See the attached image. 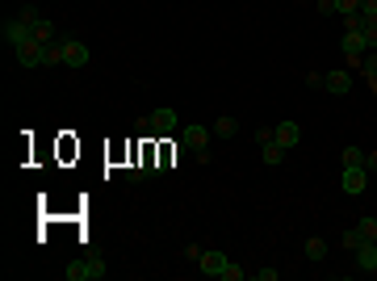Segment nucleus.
I'll return each mask as SVG.
<instances>
[{
  "label": "nucleus",
  "mask_w": 377,
  "mask_h": 281,
  "mask_svg": "<svg viewBox=\"0 0 377 281\" xmlns=\"http://www.w3.org/2000/svg\"><path fill=\"white\" fill-rule=\"evenodd\" d=\"M17 64L21 68H46V42L42 38H30L17 46Z\"/></svg>",
  "instance_id": "obj_1"
},
{
  "label": "nucleus",
  "mask_w": 377,
  "mask_h": 281,
  "mask_svg": "<svg viewBox=\"0 0 377 281\" xmlns=\"http://www.w3.org/2000/svg\"><path fill=\"white\" fill-rule=\"evenodd\" d=\"M0 34H5V42L17 50L21 42H30V38H34V26H30L26 17H13V21H5V30H0Z\"/></svg>",
  "instance_id": "obj_2"
},
{
  "label": "nucleus",
  "mask_w": 377,
  "mask_h": 281,
  "mask_svg": "<svg viewBox=\"0 0 377 281\" xmlns=\"http://www.w3.org/2000/svg\"><path fill=\"white\" fill-rule=\"evenodd\" d=\"M63 277H68V281H96V277H105V264H101V260H88V264H68V269H63Z\"/></svg>",
  "instance_id": "obj_3"
},
{
  "label": "nucleus",
  "mask_w": 377,
  "mask_h": 281,
  "mask_svg": "<svg viewBox=\"0 0 377 281\" xmlns=\"http://www.w3.org/2000/svg\"><path fill=\"white\" fill-rule=\"evenodd\" d=\"M88 59H92V55H88L84 42H76V38L63 42V64H68V68H88Z\"/></svg>",
  "instance_id": "obj_4"
},
{
  "label": "nucleus",
  "mask_w": 377,
  "mask_h": 281,
  "mask_svg": "<svg viewBox=\"0 0 377 281\" xmlns=\"http://www.w3.org/2000/svg\"><path fill=\"white\" fill-rule=\"evenodd\" d=\"M323 88H327L332 97H348V88H352V76H348L344 68H336V72H327V76H323Z\"/></svg>",
  "instance_id": "obj_5"
},
{
  "label": "nucleus",
  "mask_w": 377,
  "mask_h": 281,
  "mask_svg": "<svg viewBox=\"0 0 377 281\" xmlns=\"http://www.w3.org/2000/svg\"><path fill=\"white\" fill-rule=\"evenodd\" d=\"M365 185H369V173H365V168H344V193H348V197H360Z\"/></svg>",
  "instance_id": "obj_6"
},
{
  "label": "nucleus",
  "mask_w": 377,
  "mask_h": 281,
  "mask_svg": "<svg viewBox=\"0 0 377 281\" xmlns=\"http://www.w3.org/2000/svg\"><path fill=\"white\" fill-rule=\"evenodd\" d=\"M197 264H201V273H205V277H223L231 260H227L223 252H201V260H197Z\"/></svg>",
  "instance_id": "obj_7"
},
{
  "label": "nucleus",
  "mask_w": 377,
  "mask_h": 281,
  "mask_svg": "<svg viewBox=\"0 0 377 281\" xmlns=\"http://www.w3.org/2000/svg\"><path fill=\"white\" fill-rule=\"evenodd\" d=\"M356 269L377 273V240H365V244L356 248Z\"/></svg>",
  "instance_id": "obj_8"
},
{
  "label": "nucleus",
  "mask_w": 377,
  "mask_h": 281,
  "mask_svg": "<svg viewBox=\"0 0 377 281\" xmlns=\"http://www.w3.org/2000/svg\"><path fill=\"white\" fill-rule=\"evenodd\" d=\"M151 130L155 135H172L176 130V109H155V114H151Z\"/></svg>",
  "instance_id": "obj_9"
},
{
  "label": "nucleus",
  "mask_w": 377,
  "mask_h": 281,
  "mask_svg": "<svg viewBox=\"0 0 377 281\" xmlns=\"http://www.w3.org/2000/svg\"><path fill=\"white\" fill-rule=\"evenodd\" d=\"M273 139L289 151V147H298V139H302V130H298V122H281L277 130H273Z\"/></svg>",
  "instance_id": "obj_10"
},
{
  "label": "nucleus",
  "mask_w": 377,
  "mask_h": 281,
  "mask_svg": "<svg viewBox=\"0 0 377 281\" xmlns=\"http://www.w3.org/2000/svg\"><path fill=\"white\" fill-rule=\"evenodd\" d=\"M205 143H210V130L205 126H185V147L189 151H201Z\"/></svg>",
  "instance_id": "obj_11"
},
{
  "label": "nucleus",
  "mask_w": 377,
  "mask_h": 281,
  "mask_svg": "<svg viewBox=\"0 0 377 281\" xmlns=\"http://www.w3.org/2000/svg\"><path fill=\"white\" fill-rule=\"evenodd\" d=\"M306 256L318 264V260H327V240H323V235H310L306 240Z\"/></svg>",
  "instance_id": "obj_12"
},
{
  "label": "nucleus",
  "mask_w": 377,
  "mask_h": 281,
  "mask_svg": "<svg viewBox=\"0 0 377 281\" xmlns=\"http://www.w3.org/2000/svg\"><path fill=\"white\" fill-rule=\"evenodd\" d=\"M281 159H285V147H281L277 139H273V143H264V164H268V168H277Z\"/></svg>",
  "instance_id": "obj_13"
},
{
  "label": "nucleus",
  "mask_w": 377,
  "mask_h": 281,
  "mask_svg": "<svg viewBox=\"0 0 377 281\" xmlns=\"http://www.w3.org/2000/svg\"><path fill=\"white\" fill-rule=\"evenodd\" d=\"M34 38H42V42H55V21H50V17H42V21L34 26Z\"/></svg>",
  "instance_id": "obj_14"
},
{
  "label": "nucleus",
  "mask_w": 377,
  "mask_h": 281,
  "mask_svg": "<svg viewBox=\"0 0 377 281\" xmlns=\"http://www.w3.org/2000/svg\"><path fill=\"white\" fill-rule=\"evenodd\" d=\"M63 64V42H46V68H59Z\"/></svg>",
  "instance_id": "obj_15"
},
{
  "label": "nucleus",
  "mask_w": 377,
  "mask_h": 281,
  "mask_svg": "<svg viewBox=\"0 0 377 281\" xmlns=\"http://www.w3.org/2000/svg\"><path fill=\"white\" fill-rule=\"evenodd\" d=\"M239 130V122L235 118H218V122H214V135H218V139H231Z\"/></svg>",
  "instance_id": "obj_16"
},
{
  "label": "nucleus",
  "mask_w": 377,
  "mask_h": 281,
  "mask_svg": "<svg viewBox=\"0 0 377 281\" xmlns=\"http://www.w3.org/2000/svg\"><path fill=\"white\" fill-rule=\"evenodd\" d=\"M344 168H365V151L360 147H344Z\"/></svg>",
  "instance_id": "obj_17"
},
{
  "label": "nucleus",
  "mask_w": 377,
  "mask_h": 281,
  "mask_svg": "<svg viewBox=\"0 0 377 281\" xmlns=\"http://www.w3.org/2000/svg\"><path fill=\"white\" fill-rule=\"evenodd\" d=\"M356 231H360V240H377V218H360Z\"/></svg>",
  "instance_id": "obj_18"
},
{
  "label": "nucleus",
  "mask_w": 377,
  "mask_h": 281,
  "mask_svg": "<svg viewBox=\"0 0 377 281\" xmlns=\"http://www.w3.org/2000/svg\"><path fill=\"white\" fill-rule=\"evenodd\" d=\"M360 34H365V46H369V50H377V21H365V26H360Z\"/></svg>",
  "instance_id": "obj_19"
},
{
  "label": "nucleus",
  "mask_w": 377,
  "mask_h": 281,
  "mask_svg": "<svg viewBox=\"0 0 377 281\" xmlns=\"http://www.w3.org/2000/svg\"><path fill=\"white\" fill-rule=\"evenodd\" d=\"M365 76L373 80V88H377V50H369L365 55Z\"/></svg>",
  "instance_id": "obj_20"
},
{
  "label": "nucleus",
  "mask_w": 377,
  "mask_h": 281,
  "mask_svg": "<svg viewBox=\"0 0 377 281\" xmlns=\"http://www.w3.org/2000/svg\"><path fill=\"white\" fill-rule=\"evenodd\" d=\"M336 9L348 17V13H360V0H336Z\"/></svg>",
  "instance_id": "obj_21"
},
{
  "label": "nucleus",
  "mask_w": 377,
  "mask_h": 281,
  "mask_svg": "<svg viewBox=\"0 0 377 281\" xmlns=\"http://www.w3.org/2000/svg\"><path fill=\"white\" fill-rule=\"evenodd\" d=\"M223 281H243V269L231 260V264H227V273H223Z\"/></svg>",
  "instance_id": "obj_22"
},
{
  "label": "nucleus",
  "mask_w": 377,
  "mask_h": 281,
  "mask_svg": "<svg viewBox=\"0 0 377 281\" xmlns=\"http://www.w3.org/2000/svg\"><path fill=\"white\" fill-rule=\"evenodd\" d=\"M252 139H256V143H260V147H264V143H273V126H260V130H256V135H252Z\"/></svg>",
  "instance_id": "obj_23"
},
{
  "label": "nucleus",
  "mask_w": 377,
  "mask_h": 281,
  "mask_svg": "<svg viewBox=\"0 0 377 281\" xmlns=\"http://www.w3.org/2000/svg\"><path fill=\"white\" fill-rule=\"evenodd\" d=\"M360 244H365V240H360V231H348V235H344V248H352V252H356Z\"/></svg>",
  "instance_id": "obj_24"
},
{
  "label": "nucleus",
  "mask_w": 377,
  "mask_h": 281,
  "mask_svg": "<svg viewBox=\"0 0 377 281\" xmlns=\"http://www.w3.org/2000/svg\"><path fill=\"white\" fill-rule=\"evenodd\" d=\"M256 281H277V269H256Z\"/></svg>",
  "instance_id": "obj_25"
},
{
  "label": "nucleus",
  "mask_w": 377,
  "mask_h": 281,
  "mask_svg": "<svg viewBox=\"0 0 377 281\" xmlns=\"http://www.w3.org/2000/svg\"><path fill=\"white\" fill-rule=\"evenodd\" d=\"M365 173H377V151H365Z\"/></svg>",
  "instance_id": "obj_26"
},
{
  "label": "nucleus",
  "mask_w": 377,
  "mask_h": 281,
  "mask_svg": "<svg viewBox=\"0 0 377 281\" xmlns=\"http://www.w3.org/2000/svg\"><path fill=\"white\" fill-rule=\"evenodd\" d=\"M318 13H336V0H318Z\"/></svg>",
  "instance_id": "obj_27"
}]
</instances>
